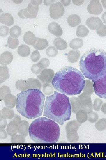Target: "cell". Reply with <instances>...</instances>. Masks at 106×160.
<instances>
[{
	"mask_svg": "<svg viewBox=\"0 0 106 160\" xmlns=\"http://www.w3.org/2000/svg\"><path fill=\"white\" fill-rule=\"evenodd\" d=\"M36 37L34 33L31 31L26 32L23 36V40L24 42L28 45H33L36 40Z\"/></svg>",
	"mask_w": 106,
	"mask_h": 160,
	"instance_id": "obj_18",
	"label": "cell"
},
{
	"mask_svg": "<svg viewBox=\"0 0 106 160\" xmlns=\"http://www.w3.org/2000/svg\"><path fill=\"white\" fill-rule=\"evenodd\" d=\"M89 30L84 25H80L77 28L76 34L79 37H85L88 34Z\"/></svg>",
	"mask_w": 106,
	"mask_h": 160,
	"instance_id": "obj_20",
	"label": "cell"
},
{
	"mask_svg": "<svg viewBox=\"0 0 106 160\" xmlns=\"http://www.w3.org/2000/svg\"><path fill=\"white\" fill-rule=\"evenodd\" d=\"M96 127L99 131H102L106 128V119H100L96 124Z\"/></svg>",
	"mask_w": 106,
	"mask_h": 160,
	"instance_id": "obj_27",
	"label": "cell"
},
{
	"mask_svg": "<svg viewBox=\"0 0 106 160\" xmlns=\"http://www.w3.org/2000/svg\"><path fill=\"white\" fill-rule=\"evenodd\" d=\"M50 16L53 19H58L64 14V8L63 6L60 2L53 3L49 7Z\"/></svg>",
	"mask_w": 106,
	"mask_h": 160,
	"instance_id": "obj_8",
	"label": "cell"
},
{
	"mask_svg": "<svg viewBox=\"0 0 106 160\" xmlns=\"http://www.w3.org/2000/svg\"><path fill=\"white\" fill-rule=\"evenodd\" d=\"M60 134L58 124L46 117L37 118L29 127V137L36 143H56L59 139Z\"/></svg>",
	"mask_w": 106,
	"mask_h": 160,
	"instance_id": "obj_5",
	"label": "cell"
},
{
	"mask_svg": "<svg viewBox=\"0 0 106 160\" xmlns=\"http://www.w3.org/2000/svg\"><path fill=\"white\" fill-rule=\"evenodd\" d=\"M84 0H72V3L76 5H80L82 4L84 2Z\"/></svg>",
	"mask_w": 106,
	"mask_h": 160,
	"instance_id": "obj_34",
	"label": "cell"
},
{
	"mask_svg": "<svg viewBox=\"0 0 106 160\" xmlns=\"http://www.w3.org/2000/svg\"><path fill=\"white\" fill-rule=\"evenodd\" d=\"M30 57L32 61H37L40 58V53L37 51H34L32 52Z\"/></svg>",
	"mask_w": 106,
	"mask_h": 160,
	"instance_id": "obj_29",
	"label": "cell"
},
{
	"mask_svg": "<svg viewBox=\"0 0 106 160\" xmlns=\"http://www.w3.org/2000/svg\"><path fill=\"white\" fill-rule=\"evenodd\" d=\"M69 44L70 47L73 49H77L83 46V41L80 38H76L72 40Z\"/></svg>",
	"mask_w": 106,
	"mask_h": 160,
	"instance_id": "obj_23",
	"label": "cell"
},
{
	"mask_svg": "<svg viewBox=\"0 0 106 160\" xmlns=\"http://www.w3.org/2000/svg\"><path fill=\"white\" fill-rule=\"evenodd\" d=\"M25 140V137L20 134L12 136L11 138V142L12 143H23Z\"/></svg>",
	"mask_w": 106,
	"mask_h": 160,
	"instance_id": "obj_25",
	"label": "cell"
},
{
	"mask_svg": "<svg viewBox=\"0 0 106 160\" xmlns=\"http://www.w3.org/2000/svg\"><path fill=\"white\" fill-rule=\"evenodd\" d=\"M43 68H42L37 63L33 65L32 67V71L33 73L35 74H37L42 70Z\"/></svg>",
	"mask_w": 106,
	"mask_h": 160,
	"instance_id": "obj_30",
	"label": "cell"
},
{
	"mask_svg": "<svg viewBox=\"0 0 106 160\" xmlns=\"http://www.w3.org/2000/svg\"><path fill=\"white\" fill-rule=\"evenodd\" d=\"M71 106L69 98L66 95L56 91L47 96L43 116L52 119L60 125L71 119Z\"/></svg>",
	"mask_w": 106,
	"mask_h": 160,
	"instance_id": "obj_4",
	"label": "cell"
},
{
	"mask_svg": "<svg viewBox=\"0 0 106 160\" xmlns=\"http://www.w3.org/2000/svg\"><path fill=\"white\" fill-rule=\"evenodd\" d=\"M21 121L20 117L16 115L7 126V133L11 136H14L18 132L19 125Z\"/></svg>",
	"mask_w": 106,
	"mask_h": 160,
	"instance_id": "obj_9",
	"label": "cell"
},
{
	"mask_svg": "<svg viewBox=\"0 0 106 160\" xmlns=\"http://www.w3.org/2000/svg\"><path fill=\"white\" fill-rule=\"evenodd\" d=\"M101 23L99 18L94 17L88 18L86 20V22L88 27L92 30L96 29Z\"/></svg>",
	"mask_w": 106,
	"mask_h": 160,
	"instance_id": "obj_13",
	"label": "cell"
},
{
	"mask_svg": "<svg viewBox=\"0 0 106 160\" xmlns=\"http://www.w3.org/2000/svg\"><path fill=\"white\" fill-rule=\"evenodd\" d=\"M9 33L11 37L17 38L21 35V30L19 27L15 25L10 29Z\"/></svg>",
	"mask_w": 106,
	"mask_h": 160,
	"instance_id": "obj_22",
	"label": "cell"
},
{
	"mask_svg": "<svg viewBox=\"0 0 106 160\" xmlns=\"http://www.w3.org/2000/svg\"><path fill=\"white\" fill-rule=\"evenodd\" d=\"M81 21L80 16L77 14L70 15L67 18V23L70 26L72 27L77 26L80 23Z\"/></svg>",
	"mask_w": 106,
	"mask_h": 160,
	"instance_id": "obj_16",
	"label": "cell"
},
{
	"mask_svg": "<svg viewBox=\"0 0 106 160\" xmlns=\"http://www.w3.org/2000/svg\"><path fill=\"white\" fill-rule=\"evenodd\" d=\"M80 69L86 78L94 82L106 74V53L103 49L92 47L81 56Z\"/></svg>",
	"mask_w": 106,
	"mask_h": 160,
	"instance_id": "obj_3",
	"label": "cell"
},
{
	"mask_svg": "<svg viewBox=\"0 0 106 160\" xmlns=\"http://www.w3.org/2000/svg\"><path fill=\"white\" fill-rule=\"evenodd\" d=\"M102 9L101 5L97 0H91L87 7L88 12L92 14H99Z\"/></svg>",
	"mask_w": 106,
	"mask_h": 160,
	"instance_id": "obj_10",
	"label": "cell"
},
{
	"mask_svg": "<svg viewBox=\"0 0 106 160\" xmlns=\"http://www.w3.org/2000/svg\"><path fill=\"white\" fill-rule=\"evenodd\" d=\"M45 96L41 90L29 89L17 94L16 107L22 116L34 119L42 115Z\"/></svg>",
	"mask_w": 106,
	"mask_h": 160,
	"instance_id": "obj_2",
	"label": "cell"
},
{
	"mask_svg": "<svg viewBox=\"0 0 106 160\" xmlns=\"http://www.w3.org/2000/svg\"><path fill=\"white\" fill-rule=\"evenodd\" d=\"M93 82L94 90L95 94L100 97L106 99V74Z\"/></svg>",
	"mask_w": 106,
	"mask_h": 160,
	"instance_id": "obj_6",
	"label": "cell"
},
{
	"mask_svg": "<svg viewBox=\"0 0 106 160\" xmlns=\"http://www.w3.org/2000/svg\"><path fill=\"white\" fill-rule=\"evenodd\" d=\"M54 1V0H44V3L46 5H49L53 4Z\"/></svg>",
	"mask_w": 106,
	"mask_h": 160,
	"instance_id": "obj_37",
	"label": "cell"
},
{
	"mask_svg": "<svg viewBox=\"0 0 106 160\" xmlns=\"http://www.w3.org/2000/svg\"><path fill=\"white\" fill-rule=\"evenodd\" d=\"M0 127L1 129H3L5 128L7 124V121L6 119L0 117Z\"/></svg>",
	"mask_w": 106,
	"mask_h": 160,
	"instance_id": "obj_32",
	"label": "cell"
},
{
	"mask_svg": "<svg viewBox=\"0 0 106 160\" xmlns=\"http://www.w3.org/2000/svg\"><path fill=\"white\" fill-rule=\"evenodd\" d=\"M29 123L25 120L21 121L18 129V133L24 137L29 134Z\"/></svg>",
	"mask_w": 106,
	"mask_h": 160,
	"instance_id": "obj_15",
	"label": "cell"
},
{
	"mask_svg": "<svg viewBox=\"0 0 106 160\" xmlns=\"http://www.w3.org/2000/svg\"><path fill=\"white\" fill-rule=\"evenodd\" d=\"M51 83L57 91L68 95H74L80 94L83 90L85 80L78 69L66 66L56 73Z\"/></svg>",
	"mask_w": 106,
	"mask_h": 160,
	"instance_id": "obj_1",
	"label": "cell"
},
{
	"mask_svg": "<svg viewBox=\"0 0 106 160\" xmlns=\"http://www.w3.org/2000/svg\"><path fill=\"white\" fill-rule=\"evenodd\" d=\"M38 63L42 68H44L49 66V61L47 59L44 58L42 59Z\"/></svg>",
	"mask_w": 106,
	"mask_h": 160,
	"instance_id": "obj_31",
	"label": "cell"
},
{
	"mask_svg": "<svg viewBox=\"0 0 106 160\" xmlns=\"http://www.w3.org/2000/svg\"><path fill=\"white\" fill-rule=\"evenodd\" d=\"M53 44L59 50L65 49L67 46L66 41L62 38L59 37L54 39Z\"/></svg>",
	"mask_w": 106,
	"mask_h": 160,
	"instance_id": "obj_19",
	"label": "cell"
},
{
	"mask_svg": "<svg viewBox=\"0 0 106 160\" xmlns=\"http://www.w3.org/2000/svg\"><path fill=\"white\" fill-rule=\"evenodd\" d=\"M19 41L17 38H13L9 36L7 40V44L9 47L11 49L17 48L19 44Z\"/></svg>",
	"mask_w": 106,
	"mask_h": 160,
	"instance_id": "obj_24",
	"label": "cell"
},
{
	"mask_svg": "<svg viewBox=\"0 0 106 160\" xmlns=\"http://www.w3.org/2000/svg\"><path fill=\"white\" fill-rule=\"evenodd\" d=\"M48 45V41L46 39L37 37L36 41L33 46L35 49L42 50L45 49Z\"/></svg>",
	"mask_w": 106,
	"mask_h": 160,
	"instance_id": "obj_14",
	"label": "cell"
},
{
	"mask_svg": "<svg viewBox=\"0 0 106 160\" xmlns=\"http://www.w3.org/2000/svg\"><path fill=\"white\" fill-rule=\"evenodd\" d=\"M19 54L23 57H27L30 53V49L29 47L25 44L20 45L18 49Z\"/></svg>",
	"mask_w": 106,
	"mask_h": 160,
	"instance_id": "obj_21",
	"label": "cell"
},
{
	"mask_svg": "<svg viewBox=\"0 0 106 160\" xmlns=\"http://www.w3.org/2000/svg\"><path fill=\"white\" fill-rule=\"evenodd\" d=\"M49 31L52 34L57 36H61L63 33V30L60 25L55 22L50 23L48 26Z\"/></svg>",
	"mask_w": 106,
	"mask_h": 160,
	"instance_id": "obj_11",
	"label": "cell"
},
{
	"mask_svg": "<svg viewBox=\"0 0 106 160\" xmlns=\"http://www.w3.org/2000/svg\"><path fill=\"white\" fill-rule=\"evenodd\" d=\"M7 136V133L5 130L4 129H0V137L1 139H4L6 138Z\"/></svg>",
	"mask_w": 106,
	"mask_h": 160,
	"instance_id": "obj_33",
	"label": "cell"
},
{
	"mask_svg": "<svg viewBox=\"0 0 106 160\" xmlns=\"http://www.w3.org/2000/svg\"><path fill=\"white\" fill-rule=\"evenodd\" d=\"M57 50L52 46L49 47L46 50V53L47 55L50 57H53L57 55Z\"/></svg>",
	"mask_w": 106,
	"mask_h": 160,
	"instance_id": "obj_26",
	"label": "cell"
},
{
	"mask_svg": "<svg viewBox=\"0 0 106 160\" xmlns=\"http://www.w3.org/2000/svg\"><path fill=\"white\" fill-rule=\"evenodd\" d=\"M9 28L5 25H1L0 27V36H6L9 34Z\"/></svg>",
	"mask_w": 106,
	"mask_h": 160,
	"instance_id": "obj_28",
	"label": "cell"
},
{
	"mask_svg": "<svg viewBox=\"0 0 106 160\" xmlns=\"http://www.w3.org/2000/svg\"><path fill=\"white\" fill-rule=\"evenodd\" d=\"M13 55L9 52H5L3 53L1 56V64L3 65H6L10 64L13 60Z\"/></svg>",
	"mask_w": 106,
	"mask_h": 160,
	"instance_id": "obj_17",
	"label": "cell"
},
{
	"mask_svg": "<svg viewBox=\"0 0 106 160\" xmlns=\"http://www.w3.org/2000/svg\"><path fill=\"white\" fill-rule=\"evenodd\" d=\"M60 1L62 4L64 6H68L71 3V1L70 0H61Z\"/></svg>",
	"mask_w": 106,
	"mask_h": 160,
	"instance_id": "obj_35",
	"label": "cell"
},
{
	"mask_svg": "<svg viewBox=\"0 0 106 160\" xmlns=\"http://www.w3.org/2000/svg\"><path fill=\"white\" fill-rule=\"evenodd\" d=\"M0 21L2 24L10 26L14 24V20L12 15L9 13H4L0 16Z\"/></svg>",
	"mask_w": 106,
	"mask_h": 160,
	"instance_id": "obj_12",
	"label": "cell"
},
{
	"mask_svg": "<svg viewBox=\"0 0 106 160\" xmlns=\"http://www.w3.org/2000/svg\"><path fill=\"white\" fill-rule=\"evenodd\" d=\"M31 3L35 5L39 6L42 2V0H31Z\"/></svg>",
	"mask_w": 106,
	"mask_h": 160,
	"instance_id": "obj_36",
	"label": "cell"
},
{
	"mask_svg": "<svg viewBox=\"0 0 106 160\" xmlns=\"http://www.w3.org/2000/svg\"><path fill=\"white\" fill-rule=\"evenodd\" d=\"M39 11V6L33 4L30 2L27 7L20 10L18 12V15L21 18H34L37 15Z\"/></svg>",
	"mask_w": 106,
	"mask_h": 160,
	"instance_id": "obj_7",
	"label": "cell"
}]
</instances>
